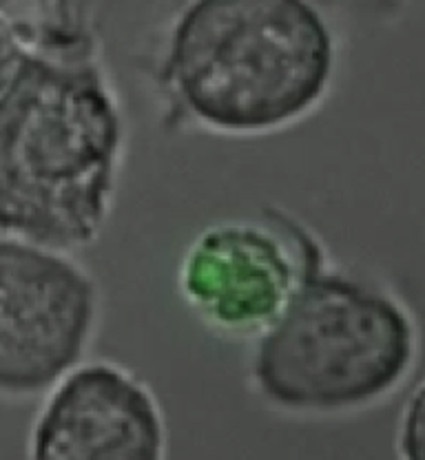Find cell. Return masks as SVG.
Returning a JSON list of instances; mask_svg holds the SVG:
<instances>
[{
  "instance_id": "52a82bcc",
  "label": "cell",
  "mask_w": 425,
  "mask_h": 460,
  "mask_svg": "<svg viewBox=\"0 0 425 460\" xmlns=\"http://www.w3.org/2000/svg\"><path fill=\"white\" fill-rule=\"evenodd\" d=\"M399 460H425V378L414 387L396 428Z\"/></svg>"
},
{
  "instance_id": "8992f818",
  "label": "cell",
  "mask_w": 425,
  "mask_h": 460,
  "mask_svg": "<svg viewBox=\"0 0 425 460\" xmlns=\"http://www.w3.org/2000/svg\"><path fill=\"white\" fill-rule=\"evenodd\" d=\"M166 445L149 385L118 363L89 361L42 396L27 460H166Z\"/></svg>"
},
{
  "instance_id": "ba28073f",
  "label": "cell",
  "mask_w": 425,
  "mask_h": 460,
  "mask_svg": "<svg viewBox=\"0 0 425 460\" xmlns=\"http://www.w3.org/2000/svg\"><path fill=\"white\" fill-rule=\"evenodd\" d=\"M27 56H30V47H27L21 29L16 27L7 12L0 9V95L16 78Z\"/></svg>"
},
{
  "instance_id": "5b68a950",
  "label": "cell",
  "mask_w": 425,
  "mask_h": 460,
  "mask_svg": "<svg viewBox=\"0 0 425 460\" xmlns=\"http://www.w3.org/2000/svg\"><path fill=\"white\" fill-rule=\"evenodd\" d=\"M317 263L322 255L302 230L231 219L189 243L180 261V290L215 332L257 339Z\"/></svg>"
},
{
  "instance_id": "7a4b0ae2",
  "label": "cell",
  "mask_w": 425,
  "mask_h": 460,
  "mask_svg": "<svg viewBox=\"0 0 425 460\" xmlns=\"http://www.w3.org/2000/svg\"><path fill=\"white\" fill-rule=\"evenodd\" d=\"M334 69V33L313 0H189L164 54L182 111L224 136L304 119L331 91Z\"/></svg>"
},
{
  "instance_id": "277c9868",
  "label": "cell",
  "mask_w": 425,
  "mask_h": 460,
  "mask_svg": "<svg viewBox=\"0 0 425 460\" xmlns=\"http://www.w3.org/2000/svg\"><path fill=\"white\" fill-rule=\"evenodd\" d=\"M100 314L71 252L0 234V401L45 396L80 366Z\"/></svg>"
},
{
  "instance_id": "6da1fadb",
  "label": "cell",
  "mask_w": 425,
  "mask_h": 460,
  "mask_svg": "<svg viewBox=\"0 0 425 460\" xmlns=\"http://www.w3.org/2000/svg\"><path fill=\"white\" fill-rule=\"evenodd\" d=\"M124 122L83 54L30 51L0 95V234L74 252L107 226Z\"/></svg>"
},
{
  "instance_id": "3957f363",
  "label": "cell",
  "mask_w": 425,
  "mask_h": 460,
  "mask_svg": "<svg viewBox=\"0 0 425 460\" xmlns=\"http://www.w3.org/2000/svg\"><path fill=\"white\" fill-rule=\"evenodd\" d=\"M417 352V325L394 295L317 263L255 339L251 378L284 414H355L399 390Z\"/></svg>"
}]
</instances>
